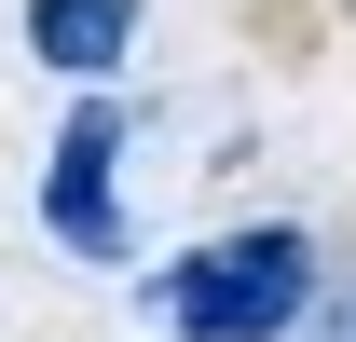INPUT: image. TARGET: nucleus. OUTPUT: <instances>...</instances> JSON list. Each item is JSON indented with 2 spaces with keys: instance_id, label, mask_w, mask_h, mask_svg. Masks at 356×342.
<instances>
[{
  "instance_id": "nucleus-1",
  "label": "nucleus",
  "mask_w": 356,
  "mask_h": 342,
  "mask_svg": "<svg viewBox=\"0 0 356 342\" xmlns=\"http://www.w3.org/2000/svg\"><path fill=\"white\" fill-rule=\"evenodd\" d=\"M165 301H178L192 342H274L315 301V247L288 233V219H274V233H220V247H192L165 274Z\"/></svg>"
},
{
  "instance_id": "nucleus-2",
  "label": "nucleus",
  "mask_w": 356,
  "mask_h": 342,
  "mask_svg": "<svg viewBox=\"0 0 356 342\" xmlns=\"http://www.w3.org/2000/svg\"><path fill=\"white\" fill-rule=\"evenodd\" d=\"M110 151H124V124H110V110H83V124L55 137V178H42L55 233H69L83 260H110V247H124V219H110Z\"/></svg>"
},
{
  "instance_id": "nucleus-3",
  "label": "nucleus",
  "mask_w": 356,
  "mask_h": 342,
  "mask_svg": "<svg viewBox=\"0 0 356 342\" xmlns=\"http://www.w3.org/2000/svg\"><path fill=\"white\" fill-rule=\"evenodd\" d=\"M137 42V0H28V55H42V69H110V55Z\"/></svg>"
}]
</instances>
